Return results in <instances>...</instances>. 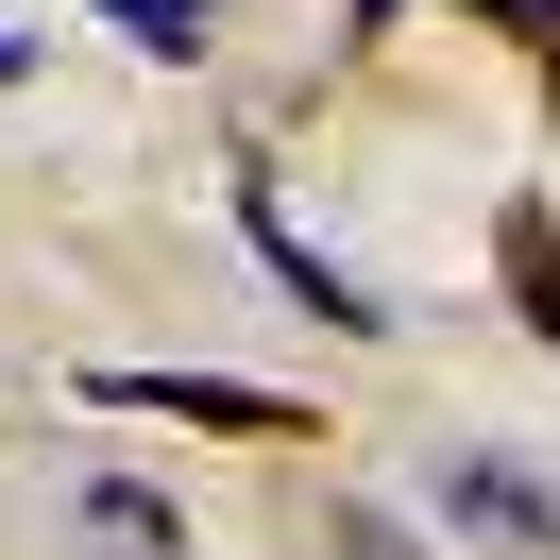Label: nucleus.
Instances as JSON below:
<instances>
[{
  "mask_svg": "<svg viewBox=\"0 0 560 560\" xmlns=\"http://www.w3.org/2000/svg\"><path fill=\"white\" fill-rule=\"evenodd\" d=\"M85 408H153V424H205V442H306V390H238V374H85Z\"/></svg>",
  "mask_w": 560,
  "mask_h": 560,
  "instance_id": "obj_1",
  "label": "nucleus"
},
{
  "mask_svg": "<svg viewBox=\"0 0 560 560\" xmlns=\"http://www.w3.org/2000/svg\"><path fill=\"white\" fill-rule=\"evenodd\" d=\"M238 238H255V272H272L306 323H340V340H390V306H374V289H357L323 238H289V205H272V171H255V153H238Z\"/></svg>",
  "mask_w": 560,
  "mask_h": 560,
  "instance_id": "obj_2",
  "label": "nucleus"
},
{
  "mask_svg": "<svg viewBox=\"0 0 560 560\" xmlns=\"http://www.w3.org/2000/svg\"><path fill=\"white\" fill-rule=\"evenodd\" d=\"M442 510L476 526V544L560 560V476H526V458H492V442H458V458H442Z\"/></svg>",
  "mask_w": 560,
  "mask_h": 560,
  "instance_id": "obj_3",
  "label": "nucleus"
},
{
  "mask_svg": "<svg viewBox=\"0 0 560 560\" xmlns=\"http://www.w3.org/2000/svg\"><path fill=\"white\" fill-rule=\"evenodd\" d=\"M85 560H187L171 492H137V476H85Z\"/></svg>",
  "mask_w": 560,
  "mask_h": 560,
  "instance_id": "obj_4",
  "label": "nucleus"
},
{
  "mask_svg": "<svg viewBox=\"0 0 560 560\" xmlns=\"http://www.w3.org/2000/svg\"><path fill=\"white\" fill-rule=\"evenodd\" d=\"M103 35L153 51V69H205V51H221V0H103Z\"/></svg>",
  "mask_w": 560,
  "mask_h": 560,
  "instance_id": "obj_5",
  "label": "nucleus"
},
{
  "mask_svg": "<svg viewBox=\"0 0 560 560\" xmlns=\"http://www.w3.org/2000/svg\"><path fill=\"white\" fill-rule=\"evenodd\" d=\"M510 306H526V323L560 340V255H510Z\"/></svg>",
  "mask_w": 560,
  "mask_h": 560,
  "instance_id": "obj_6",
  "label": "nucleus"
},
{
  "mask_svg": "<svg viewBox=\"0 0 560 560\" xmlns=\"http://www.w3.org/2000/svg\"><path fill=\"white\" fill-rule=\"evenodd\" d=\"M340 560H424V544H408L390 510H340Z\"/></svg>",
  "mask_w": 560,
  "mask_h": 560,
  "instance_id": "obj_7",
  "label": "nucleus"
},
{
  "mask_svg": "<svg viewBox=\"0 0 560 560\" xmlns=\"http://www.w3.org/2000/svg\"><path fill=\"white\" fill-rule=\"evenodd\" d=\"M458 18H492V35H560V0H458Z\"/></svg>",
  "mask_w": 560,
  "mask_h": 560,
  "instance_id": "obj_8",
  "label": "nucleus"
},
{
  "mask_svg": "<svg viewBox=\"0 0 560 560\" xmlns=\"http://www.w3.org/2000/svg\"><path fill=\"white\" fill-rule=\"evenodd\" d=\"M18 69H35V35H18V18H0V85H18Z\"/></svg>",
  "mask_w": 560,
  "mask_h": 560,
  "instance_id": "obj_9",
  "label": "nucleus"
},
{
  "mask_svg": "<svg viewBox=\"0 0 560 560\" xmlns=\"http://www.w3.org/2000/svg\"><path fill=\"white\" fill-rule=\"evenodd\" d=\"M357 18H390V0H357Z\"/></svg>",
  "mask_w": 560,
  "mask_h": 560,
  "instance_id": "obj_10",
  "label": "nucleus"
}]
</instances>
